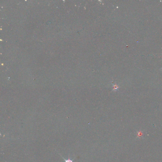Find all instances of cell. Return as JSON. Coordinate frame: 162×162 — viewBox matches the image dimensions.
Instances as JSON below:
<instances>
[{
    "mask_svg": "<svg viewBox=\"0 0 162 162\" xmlns=\"http://www.w3.org/2000/svg\"><path fill=\"white\" fill-rule=\"evenodd\" d=\"M59 155L62 157L63 158V159L64 160V162H73V160H74L75 158H74L73 159H65L64 157L62 156H61V154H59Z\"/></svg>",
    "mask_w": 162,
    "mask_h": 162,
    "instance_id": "6da1fadb",
    "label": "cell"
}]
</instances>
